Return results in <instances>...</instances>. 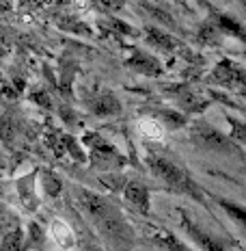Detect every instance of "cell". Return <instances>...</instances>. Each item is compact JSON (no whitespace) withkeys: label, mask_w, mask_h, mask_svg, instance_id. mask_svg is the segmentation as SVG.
<instances>
[{"label":"cell","mask_w":246,"mask_h":251,"mask_svg":"<svg viewBox=\"0 0 246 251\" xmlns=\"http://www.w3.org/2000/svg\"><path fill=\"white\" fill-rule=\"evenodd\" d=\"M229 126H231V139L238 141L240 145H246V124L229 117Z\"/></svg>","instance_id":"obj_19"},{"label":"cell","mask_w":246,"mask_h":251,"mask_svg":"<svg viewBox=\"0 0 246 251\" xmlns=\"http://www.w3.org/2000/svg\"><path fill=\"white\" fill-rule=\"evenodd\" d=\"M214 201H216L218 206L223 208V212L227 214L235 226H238L246 234V208L242 206V203L231 201V200H224V197H214Z\"/></svg>","instance_id":"obj_11"},{"label":"cell","mask_w":246,"mask_h":251,"mask_svg":"<svg viewBox=\"0 0 246 251\" xmlns=\"http://www.w3.org/2000/svg\"><path fill=\"white\" fill-rule=\"evenodd\" d=\"M35 177L37 174H30L22 177L18 182V193H20V200L26 206V210H35L37 208V195H35Z\"/></svg>","instance_id":"obj_13"},{"label":"cell","mask_w":246,"mask_h":251,"mask_svg":"<svg viewBox=\"0 0 246 251\" xmlns=\"http://www.w3.org/2000/svg\"><path fill=\"white\" fill-rule=\"evenodd\" d=\"M78 203L85 210V214L97 226V229L104 234L106 238H111L112 243H128L132 240V227L125 223L121 210L104 195L91 193L87 188H80L76 193Z\"/></svg>","instance_id":"obj_1"},{"label":"cell","mask_w":246,"mask_h":251,"mask_svg":"<svg viewBox=\"0 0 246 251\" xmlns=\"http://www.w3.org/2000/svg\"><path fill=\"white\" fill-rule=\"evenodd\" d=\"M128 65L132 67V70L140 72V74H145V76H160L162 74V65H160V63L156 61L154 56H149L147 52H140V50L134 52L132 59L128 61Z\"/></svg>","instance_id":"obj_10"},{"label":"cell","mask_w":246,"mask_h":251,"mask_svg":"<svg viewBox=\"0 0 246 251\" xmlns=\"http://www.w3.org/2000/svg\"><path fill=\"white\" fill-rule=\"evenodd\" d=\"M147 165H149V169L154 171V176L164 182L171 191L181 193V195L192 197V200L203 203L205 195H203L201 186L192 180V176L188 174L186 167H181L175 158H171L169 154H162L158 150H149L147 151Z\"/></svg>","instance_id":"obj_2"},{"label":"cell","mask_w":246,"mask_h":251,"mask_svg":"<svg viewBox=\"0 0 246 251\" xmlns=\"http://www.w3.org/2000/svg\"><path fill=\"white\" fill-rule=\"evenodd\" d=\"M82 251H104V249L97 243H85L82 245Z\"/></svg>","instance_id":"obj_21"},{"label":"cell","mask_w":246,"mask_h":251,"mask_svg":"<svg viewBox=\"0 0 246 251\" xmlns=\"http://www.w3.org/2000/svg\"><path fill=\"white\" fill-rule=\"evenodd\" d=\"M125 0H99V4H102L106 11H119V9L123 7Z\"/></svg>","instance_id":"obj_20"},{"label":"cell","mask_w":246,"mask_h":251,"mask_svg":"<svg viewBox=\"0 0 246 251\" xmlns=\"http://www.w3.org/2000/svg\"><path fill=\"white\" fill-rule=\"evenodd\" d=\"M0 197H2V184H0Z\"/></svg>","instance_id":"obj_23"},{"label":"cell","mask_w":246,"mask_h":251,"mask_svg":"<svg viewBox=\"0 0 246 251\" xmlns=\"http://www.w3.org/2000/svg\"><path fill=\"white\" fill-rule=\"evenodd\" d=\"M214 78H216L218 85H223V87L242 89V91H246V72L231 61L218 63L216 70H214Z\"/></svg>","instance_id":"obj_6"},{"label":"cell","mask_w":246,"mask_h":251,"mask_svg":"<svg viewBox=\"0 0 246 251\" xmlns=\"http://www.w3.org/2000/svg\"><path fill=\"white\" fill-rule=\"evenodd\" d=\"M91 111L97 115V117H111V115L121 113V104H119L117 96L112 91H102L89 102Z\"/></svg>","instance_id":"obj_9"},{"label":"cell","mask_w":246,"mask_h":251,"mask_svg":"<svg viewBox=\"0 0 246 251\" xmlns=\"http://www.w3.org/2000/svg\"><path fill=\"white\" fill-rule=\"evenodd\" d=\"M214 26H216V30H223V33L231 35L235 39L246 41V28L240 22L231 20L229 15H216V18H214Z\"/></svg>","instance_id":"obj_14"},{"label":"cell","mask_w":246,"mask_h":251,"mask_svg":"<svg viewBox=\"0 0 246 251\" xmlns=\"http://www.w3.org/2000/svg\"><path fill=\"white\" fill-rule=\"evenodd\" d=\"M123 197L134 210H138L140 214H147L149 212V188L147 184L138 180H130L125 182L123 186Z\"/></svg>","instance_id":"obj_7"},{"label":"cell","mask_w":246,"mask_h":251,"mask_svg":"<svg viewBox=\"0 0 246 251\" xmlns=\"http://www.w3.org/2000/svg\"><path fill=\"white\" fill-rule=\"evenodd\" d=\"M24 236L22 227H13L0 240V251H24Z\"/></svg>","instance_id":"obj_15"},{"label":"cell","mask_w":246,"mask_h":251,"mask_svg":"<svg viewBox=\"0 0 246 251\" xmlns=\"http://www.w3.org/2000/svg\"><path fill=\"white\" fill-rule=\"evenodd\" d=\"M177 212H179L181 227H184V232H186L192 240H195V243H197L203 251H227V249H229V240H227V238H221L218 234H214L212 229H207L201 221H199L197 217H192V214L188 212V210L179 208Z\"/></svg>","instance_id":"obj_3"},{"label":"cell","mask_w":246,"mask_h":251,"mask_svg":"<svg viewBox=\"0 0 246 251\" xmlns=\"http://www.w3.org/2000/svg\"><path fill=\"white\" fill-rule=\"evenodd\" d=\"M41 180H44V191H45V195H50V197H59V195H61L63 182H61L54 174H50V171H44V174H41Z\"/></svg>","instance_id":"obj_18"},{"label":"cell","mask_w":246,"mask_h":251,"mask_svg":"<svg viewBox=\"0 0 246 251\" xmlns=\"http://www.w3.org/2000/svg\"><path fill=\"white\" fill-rule=\"evenodd\" d=\"M45 243V234L37 223H30L28 227V236H24V251L28 249H41Z\"/></svg>","instance_id":"obj_17"},{"label":"cell","mask_w":246,"mask_h":251,"mask_svg":"<svg viewBox=\"0 0 246 251\" xmlns=\"http://www.w3.org/2000/svg\"><path fill=\"white\" fill-rule=\"evenodd\" d=\"M48 145L59 156L71 154L76 160H85V154L80 151V148H78V143L74 141V137H71V134H67V132H50L48 134Z\"/></svg>","instance_id":"obj_8"},{"label":"cell","mask_w":246,"mask_h":251,"mask_svg":"<svg viewBox=\"0 0 246 251\" xmlns=\"http://www.w3.org/2000/svg\"><path fill=\"white\" fill-rule=\"evenodd\" d=\"M195 141L203 148L212 150V151H233V143L229 141L227 137H223L221 132L212 128V126H205V124H199L195 128Z\"/></svg>","instance_id":"obj_5"},{"label":"cell","mask_w":246,"mask_h":251,"mask_svg":"<svg viewBox=\"0 0 246 251\" xmlns=\"http://www.w3.org/2000/svg\"><path fill=\"white\" fill-rule=\"evenodd\" d=\"M156 240H158L166 251H195V249L188 247L186 243H181V240L177 238L173 232H158L156 234Z\"/></svg>","instance_id":"obj_16"},{"label":"cell","mask_w":246,"mask_h":251,"mask_svg":"<svg viewBox=\"0 0 246 251\" xmlns=\"http://www.w3.org/2000/svg\"><path fill=\"white\" fill-rule=\"evenodd\" d=\"M2 217H4V208L0 206V221H2Z\"/></svg>","instance_id":"obj_22"},{"label":"cell","mask_w":246,"mask_h":251,"mask_svg":"<svg viewBox=\"0 0 246 251\" xmlns=\"http://www.w3.org/2000/svg\"><path fill=\"white\" fill-rule=\"evenodd\" d=\"M147 41L154 48H158L162 52H175L177 48H179V41H177L175 37H171L169 33H164V30L160 28H147Z\"/></svg>","instance_id":"obj_12"},{"label":"cell","mask_w":246,"mask_h":251,"mask_svg":"<svg viewBox=\"0 0 246 251\" xmlns=\"http://www.w3.org/2000/svg\"><path fill=\"white\" fill-rule=\"evenodd\" d=\"M85 143L89 145V154H91V165L97 169H106V171H114L121 169L125 165L123 154L119 151L114 145H111L106 139H102L95 132H89L85 137Z\"/></svg>","instance_id":"obj_4"}]
</instances>
